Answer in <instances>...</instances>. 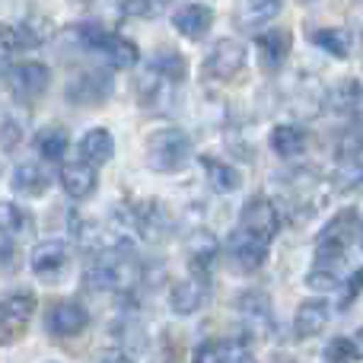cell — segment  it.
<instances>
[{
    "label": "cell",
    "mask_w": 363,
    "mask_h": 363,
    "mask_svg": "<svg viewBox=\"0 0 363 363\" xmlns=\"http://www.w3.org/2000/svg\"><path fill=\"white\" fill-rule=\"evenodd\" d=\"M147 163L153 172H176L191 157V138L182 128H157L147 134Z\"/></svg>",
    "instance_id": "6da1fadb"
},
{
    "label": "cell",
    "mask_w": 363,
    "mask_h": 363,
    "mask_svg": "<svg viewBox=\"0 0 363 363\" xmlns=\"http://www.w3.org/2000/svg\"><path fill=\"white\" fill-rule=\"evenodd\" d=\"M357 236H363L360 213L354 211V207L338 211L325 223V230H319V236H315V262H341L347 245Z\"/></svg>",
    "instance_id": "7a4b0ae2"
},
{
    "label": "cell",
    "mask_w": 363,
    "mask_h": 363,
    "mask_svg": "<svg viewBox=\"0 0 363 363\" xmlns=\"http://www.w3.org/2000/svg\"><path fill=\"white\" fill-rule=\"evenodd\" d=\"M35 306L38 303H35L32 290L19 287L4 296V303H0V341H4V345H13V341L26 332L29 319L35 315Z\"/></svg>",
    "instance_id": "3957f363"
},
{
    "label": "cell",
    "mask_w": 363,
    "mask_h": 363,
    "mask_svg": "<svg viewBox=\"0 0 363 363\" xmlns=\"http://www.w3.org/2000/svg\"><path fill=\"white\" fill-rule=\"evenodd\" d=\"M239 226L271 245V239L281 233V211H277V204L268 194H252L242 204V211H239Z\"/></svg>",
    "instance_id": "277c9868"
},
{
    "label": "cell",
    "mask_w": 363,
    "mask_h": 363,
    "mask_svg": "<svg viewBox=\"0 0 363 363\" xmlns=\"http://www.w3.org/2000/svg\"><path fill=\"white\" fill-rule=\"evenodd\" d=\"M51 83V70L42 61H19L6 67V89L16 99H35L48 89Z\"/></svg>",
    "instance_id": "5b68a950"
},
{
    "label": "cell",
    "mask_w": 363,
    "mask_h": 363,
    "mask_svg": "<svg viewBox=\"0 0 363 363\" xmlns=\"http://www.w3.org/2000/svg\"><path fill=\"white\" fill-rule=\"evenodd\" d=\"M112 89H115L112 74H106V70H83V74H77L67 83L64 96H67L70 106H99V102H106L112 96Z\"/></svg>",
    "instance_id": "8992f818"
},
{
    "label": "cell",
    "mask_w": 363,
    "mask_h": 363,
    "mask_svg": "<svg viewBox=\"0 0 363 363\" xmlns=\"http://www.w3.org/2000/svg\"><path fill=\"white\" fill-rule=\"evenodd\" d=\"M245 57H249V51H245L242 42L220 38V42H213V48L204 57V74L213 77V80H233L245 67Z\"/></svg>",
    "instance_id": "52a82bcc"
},
{
    "label": "cell",
    "mask_w": 363,
    "mask_h": 363,
    "mask_svg": "<svg viewBox=\"0 0 363 363\" xmlns=\"http://www.w3.org/2000/svg\"><path fill=\"white\" fill-rule=\"evenodd\" d=\"M220 252H223V242L204 226H198L185 236V258L194 277H211V268L220 258Z\"/></svg>",
    "instance_id": "ba28073f"
},
{
    "label": "cell",
    "mask_w": 363,
    "mask_h": 363,
    "mask_svg": "<svg viewBox=\"0 0 363 363\" xmlns=\"http://www.w3.org/2000/svg\"><path fill=\"white\" fill-rule=\"evenodd\" d=\"M89 325V309L80 300H57L45 315V332L57 338H74Z\"/></svg>",
    "instance_id": "9c48e42d"
},
{
    "label": "cell",
    "mask_w": 363,
    "mask_h": 363,
    "mask_svg": "<svg viewBox=\"0 0 363 363\" xmlns=\"http://www.w3.org/2000/svg\"><path fill=\"white\" fill-rule=\"evenodd\" d=\"M48 38V23L42 16H26L16 26H6L4 29V61L10 67V55L13 51H32Z\"/></svg>",
    "instance_id": "30bf717a"
},
{
    "label": "cell",
    "mask_w": 363,
    "mask_h": 363,
    "mask_svg": "<svg viewBox=\"0 0 363 363\" xmlns=\"http://www.w3.org/2000/svg\"><path fill=\"white\" fill-rule=\"evenodd\" d=\"M70 255H74V245L70 242H64V239H45V242H38L35 249L29 252V268L35 271L38 277L51 281V277H57L67 268Z\"/></svg>",
    "instance_id": "8fae6325"
},
{
    "label": "cell",
    "mask_w": 363,
    "mask_h": 363,
    "mask_svg": "<svg viewBox=\"0 0 363 363\" xmlns=\"http://www.w3.org/2000/svg\"><path fill=\"white\" fill-rule=\"evenodd\" d=\"M211 303V277H185L169 290V309L176 315H194Z\"/></svg>",
    "instance_id": "7c38bea8"
},
{
    "label": "cell",
    "mask_w": 363,
    "mask_h": 363,
    "mask_svg": "<svg viewBox=\"0 0 363 363\" xmlns=\"http://www.w3.org/2000/svg\"><path fill=\"white\" fill-rule=\"evenodd\" d=\"M226 255L242 271H255V268H262L264 258H268V242H262V239L252 236L249 230L236 226V230L226 236Z\"/></svg>",
    "instance_id": "4fadbf2b"
},
{
    "label": "cell",
    "mask_w": 363,
    "mask_h": 363,
    "mask_svg": "<svg viewBox=\"0 0 363 363\" xmlns=\"http://www.w3.org/2000/svg\"><path fill=\"white\" fill-rule=\"evenodd\" d=\"M325 108L335 115H347L354 125L363 128V86L357 80H341L325 89Z\"/></svg>",
    "instance_id": "5bb4252c"
},
{
    "label": "cell",
    "mask_w": 363,
    "mask_h": 363,
    "mask_svg": "<svg viewBox=\"0 0 363 363\" xmlns=\"http://www.w3.org/2000/svg\"><path fill=\"white\" fill-rule=\"evenodd\" d=\"M255 55L264 74H277L284 67V61L290 57V32L287 29H264L262 35H255Z\"/></svg>",
    "instance_id": "9a60e30c"
},
{
    "label": "cell",
    "mask_w": 363,
    "mask_h": 363,
    "mask_svg": "<svg viewBox=\"0 0 363 363\" xmlns=\"http://www.w3.org/2000/svg\"><path fill=\"white\" fill-rule=\"evenodd\" d=\"M131 223L138 226V233L144 239H150V242H160V239L169 236L172 217H169V211H166V207L160 204L157 198H150V201H144V204L131 207Z\"/></svg>",
    "instance_id": "2e32d148"
},
{
    "label": "cell",
    "mask_w": 363,
    "mask_h": 363,
    "mask_svg": "<svg viewBox=\"0 0 363 363\" xmlns=\"http://www.w3.org/2000/svg\"><path fill=\"white\" fill-rule=\"evenodd\" d=\"M277 16H281V4H274V0H242V4H236V10H233L236 29L255 32V35H262L264 26L274 23Z\"/></svg>",
    "instance_id": "e0dca14e"
},
{
    "label": "cell",
    "mask_w": 363,
    "mask_h": 363,
    "mask_svg": "<svg viewBox=\"0 0 363 363\" xmlns=\"http://www.w3.org/2000/svg\"><path fill=\"white\" fill-rule=\"evenodd\" d=\"M239 315H242V325L249 335L262 338L271 328V300L264 290H245L239 296Z\"/></svg>",
    "instance_id": "ac0fdd59"
},
{
    "label": "cell",
    "mask_w": 363,
    "mask_h": 363,
    "mask_svg": "<svg viewBox=\"0 0 363 363\" xmlns=\"http://www.w3.org/2000/svg\"><path fill=\"white\" fill-rule=\"evenodd\" d=\"M172 26H176L179 35L198 42L213 26V6L211 4H182V6H176V13H172Z\"/></svg>",
    "instance_id": "d6986e66"
},
{
    "label": "cell",
    "mask_w": 363,
    "mask_h": 363,
    "mask_svg": "<svg viewBox=\"0 0 363 363\" xmlns=\"http://www.w3.org/2000/svg\"><path fill=\"white\" fill-rule=\"evenodd\" d=\"M57 182H61L64 194L74 201H83L89 198V194L96 191V185H99V176H96V166H89L86 160H74V163H64L61 166V176H57Z\"/></svg>",
    "instance_id": "ffe728a7"
},
{
    "label": "cell",
    "mask_w": 363,
    "mask_h": 363,
    "mask_svg": "<svg viewBox=\"0 0 363 363\" xmlns=\"http://www.w3.org/2000/svg\"><path fill=\"white\" fill-rule=\"evenodd\" d=\"M328 315H332L328 303H322V300H303L300 306H296V315H294L296 338H315V335H322V328L328 325Z\"/></svg>",
    "instance_id": "44dd1931"
},
{
    "label": "cell",
    "mask_w": 363,
    "mask_h": 363,
    "mask_svg": "<svg viewBox=\"0 0 363 363\" xmlns=\"http://www.w3.org/2000/svg\"><path fill=\"white\" fill-rule=\"evenodd\" d=\"M147 74L160 77L163 83L172 86V83H182L188 77V61L176 48H160V51H153L150 61H147Z\"/></svg>",
    "instance_id": "7402d4cb"
},
{
    "label": "cell",
    "mask_w": 363,
    "mask_h": 363,
    "mask_svg": "<svg viewBox=\"0 0 363 363\" xmlns=\"http://www.w3.org/2000/svg\"><path fill=\"white\" fill-rule=\"evenodd\" d=\"M201 169H204L207 185H211L217 194H233V191H239V185H242V176H239V169L233 163H226V160L201 157Z\"/></svg>",
    "instance_id": "603a6c76"
},
{
    "label": "cell",
    "mask_w": 363,
    "mask_h": 363,
    "mask_svg": "<svg viewBox=\"0 0 363 363\" xmlns=\"http://www.w3.org/2000/svg\"><path fill=\"white\" fill-rule=\"evenodd\" d=\"M80 157L89 166H102L115 157V138L108 128H89L80 138Z\"/></svg>",
    "instance_id": "cb8c5ba5"
},
{
    "label": "cell",
    "mask_w": 363,
    "mask_h": 363,
    "mask_svg": "<svg viewBox=\"0 0 363 363\" xmlns=\"http://www.w3.org/2000/svg\"><path fill=\"white\" fill-rule=\"evenodd\" d=\"M51 185V176L42 163H19L13 169V191L23 198H38L45 194V188Z\"/></svg>",
    "instance_id": "d4e9b609"
},
{
    "label": "cell",
    "mask_w": 363,
    "mask_h": 363,
    "mask_svg": "<svg viewBox=\"0 0 363 363\" xmlns=\"http://www.w3.org/2000/svg\"><path fill=\"white\" fill-rule=\"evenodd\" d=\"M35 150L42 160H48V163H61L64 153L70 150V134L64 125H45L42 131L35 134Z\"/></svg>",
    "instance_id": "484cf974"
},
{
    "label": "cell",
    "mask_w": 363,
    "mask_h": 363,
    "mask_svg": "<svg viewBox=\"0 0 363 363\" xmlns=\"http://www.w3.org/2000/svg\"><path fill=\"white\" fill-rule=\"evenodd\" d=\"M309 38H313L315 48H322L325 55L338 57V61L351 57V51H354V32L351 29H341V26H325V29H315Z\"/></svg>",
    "instance_id": "4316f807"
},
{
    "label": "cell",
    "mask_w": 363,
    "mask_h": 363,
    "mask_svg": "<svg viewBox=\"0 0 363 363\" xmlns=\"http://www.w3.org/2000/svg\"><path fill=\"white\" fill-rule=\"evenodd\" d=\"M271 150L281 160L300 157V153L306 150V131H303L300 125H290V121L274 125V131H271Z\"/></svg>",
    "instance_id": "83f0119b"
},
{
    "label": "cell",
    "mask_w": 363,
    "mask_h": 363,
    "mask_svg": "<svg viewBox=\"0 0 363 363\" xmlns=\"http://www.w3.org/2000/svg\"><path fill=\"white\" fill-rule=\"evenodd\" d=\"M347 281V274L341 271V262H315L306 274V287L315 290V294H332V290H341Z\"/></svg>",
    "instance_id": "f1b7e54d"
},
{
    "label": "cell",
    "mask_w": 363,
    "mask_h": 363,
    "mask_svg": "<svg viewBox=\"0 0 363 363\" xmlns=\"http://www.w3.org/2000/svg\"><path fill=\"white\" fill-rule=\"evenodd\" d=\"M102 57H106L115 70H131L134 64L140 61V51L131 38H125L121 32H112L108 42H106V48H102Z\"/></svg>",
    "instance_id": "f546056e"
},
{
    "label": "cell",
    "mask_w": 363,
    "mask_h": 363,
    "mask_svg": "<svg viewBox=\"0 0 363 363\" xmlns=\"http://www.w3.org/2000/svg\"><path fill=\"white\" fill-rule=\"evenodd\" d=\"M0 233H6V236L13 239H23L32 233V213L23 211L19 204H13V201H4V226H0Z\"/></svg>",
    "instance_id": "4dcf8cb0"
},
{
    "label": "cell",
    "mask_w": 363,
    "mask_h": 363,
    "mask_svg": "<svg viewBox=\"0 0 363 363\" xmlns=\"http://www.w3.org/2000/svg\"><path fill=\"white\" fill-rule=\"evenodd\" d=\"M332 185L338 191H357V188H363V160L338 163V169L332 172Z\"/></svg>",
    "instance_id": "1f68e13d"
},
{
    "label": "cell",
    "mask_w": 363,
    "mask_h": 363,
    "mask_svg": "<svg viewBox=\"0 0 363 363\" xmlns=\"http://www.w3.org/2000/svg\"><path fill=\"white\" fill-rule=\"evenodd\" d=\"M325 360L328 363H360L363 351L354 338H332L325 347Z\"/></svg>",
    "instance_id": "d6a6232c"
},
{
    "label": "cell",
    "mask_w": 363,
    "mask_h": 363,
    "mask_svg": "<svg viewBox=\"0 0 363 363\" xmlns=\"http://www.w3.org/2000/svg\"><path fill=\"white\" fill-rule=\"evenodd\" d=\"M191 363H226V341L220 338L201 341L191 354Z\"/></svg>",
    "instance_id": "836d02e7"
},
{
    "label": "cell",
    "mask_w": 363,
    "mask_h": 363,
    "mask_svg": "<svg viewBox=\"0 0 363 363\" xmlns=\"http://www.w3.org/2000/svg\"><path fill=\"white\" fill-rule=\"evenodd\" d=\"M360 290H363V268L347 271V281H345V287H341L338 306H341V309H351V303L360 296Z\"/></svg>",
    "instance_id": "e575fe53"
},
{
    "label": "cell",
    "mask_w": 363,
    "mask_h": 363,
    "mask_svg": "<svg viewBox=\"0 0 363 363\" xmlns=\"http://www.w3.org/2000/svg\"><path fill=\"white\" fill-rule=\"evenodd\" d=\"M23 131H26V125H19L16 118H13L10 112L4 115V153H10L13 147L23 140Z\"/></svg>",
    "instance_id": "d590c367"
},
{
    "label": "cell",
    "mask_w": 363,
    "mask_h": 363,
    "mask_svg": "<svg viewBox=\"0 0 363 363\" xmlns=\"http://www.w3.org/2000/svg\"><path fill=\"white\" fill-rule=\"evenodd\" d=\"M93 363H134V360H131V354H125L121 347H106V351L96 354Z\"/></svg>",
    "instance_id": "8d00e7d4"
},
{
    "label": "cell",
    "mask_w": 363,
    "mask_h": 363,
    "mask_svg": "<svg viewBox=\"0 0 363 363\" xmlns=\"http://www.w3.org/2000/svg\"><path fill=\"white\" fill-rule=\"evenodd\" d=\"M121 13H131V16H157V13H163V4H125Z\"/></svg>",
    "instance_id": "74e56055"
},
{
    "label": "cell",
    "mask_w": 363,
    "mask_h": 363,
    "mask_svg": "<svg viewBox=\"0 0 363 363\" xmlns=\"http://www.w3.org/2000/svg\"><path fill=\"white\" fill-rule=\"evenodd\" d=\"M360 249H363V236H360Z\"/></svg>",
    "instance_id": "f35d334b"
},
{
    "label": "cell",
    "mask_w": 363,
    "mask_h": 363,
    "mask_svg": "<svg viewBox=\"0 0 363 363\" xmlns=\"http://www.w3.org/2000/svg\"><path fill=\"white\" fill-rule=\"evenodd\" d=\"M360 341H363V332H360Z\"/></svg>",
    "instance_id": "ab89813d"
}]
</instances>
